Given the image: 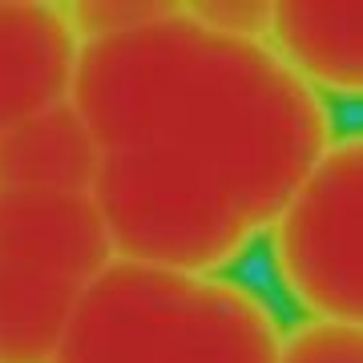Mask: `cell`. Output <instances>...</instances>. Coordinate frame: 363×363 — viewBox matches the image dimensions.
Segmentation results:
<instances>
[{"instance_id":"6da1fadb","label":"cell","mask_w":363,"mask_h":363,"mask_svg":"<svg viewBox=\"0 0 363 363\" xmlns=\"http://www.w3.org/2000/svg\"><path fill=\"white\" fill-rule=\"evenodd\" d=\"M73 105L101 150L93 202L117 259L222 274L335 138L331 105L271 45L210 33L182 9L81 49Z\"/></svg>"},{"instance_id":"7a4b0ae2","label":"cell","mask_w":363,"mask_h":363,"mask_svg":"<svg viewBox=\"0 0 363 363\" xmlns=\"http://www.w3.org/2000/svg\"><path fill=\"white\" fill-rule=\"evenodd\" d=\"M283 323L242 279L113 259L52 363H279Z\"/></svg>"},{"instance_id":"3957f363","label":"cell","mask_w":363,"mask_h":363,"mask_svg":"<svg viewBox=\"0 0 363 363\" xmlns=\"http://www.w3.org/2000/svg\"><path fill=\"white\" fill-rule=\"evenodd\" d=\"M117 259L93 194H0V363H52Z\"/></svg>"},{"instance_id":"277c9868","label":"cell","mask_w":363,"mask_h":363,"mask_svg":"<svg viewBox=\"0 0 363 363\" xmlns=\"http://www.w3.org/2000/svg\"><path fill=\"white\" fill-rule=\"evenodd\" d=\"M271 274L303 319L363 327V130L335 133L267 230Z\"/></svg>"},{"instance_id":"5b68a950","label":"cell","mask_w":363,"mask_h":363,"mask_svg":"<svg viewBox=\"0 0 363 363\" xmlns=\"http://www.w3.org/2000/svg\"><path fill=\"white\" fill-rule=\"evenodd\" d=\"M81 37L57 0H0V133L73 101Z\"/></svg>"},{"instance_id":"8992f818","label":"cell","mask_w":363,"mask_h":363,"mask_svg":"<svg viewBox=\"0 0 363 363\" xmlns=\"http://www.w3.org/2000/svg\"><path fill=\"white\" fill-rule=\"evenodd\" d=\"M271 49L323 101L363 105V4H274Z\"/></svg>"},{"instance_id":"52a82bcc","label":"cell","mask_w":363,"mask_h":363,"mask_svg":"<svg viewBox=\"0 0 363 363\" xmlns=\"http://www.w3.org/2000/svg\"><path fill=\"white\" fill-rule=\"evenodd\" d=\"M101 150L77 105H52L0 133V194H93Z\"/></svg>"},{"instance_id":"ba28073f","label":"cell","mask_w":363,"mask_h":363,"mask_svg":"<svg viewBox=\"0 0 363 363\" xmlns=\"http://www.w3.org/2000/svg\"><path fill=\"white\" fill-rule=\"evenodd\" d=\"M178 0H85V4H65V16L81 45H97V40L125 37L133 28H145L162 21Z\"/></svg>"},{"instance_id":"9c48e42d","label":"cell","mask_w":363,"mask_h":363,"mask_svg":"<svg viewBox=\"0 0 363 363\" xmlns=\"http://www.w3.org/2000/svg\"><path fill=\"white\" fill-rule=\"evenodd\" d=\"M279 363H363V327L335 319H303L283 331Z\"/></svg>"},{"instance_id":"30bf717a","label":"cell","mask_w":363,"mask_h":363,"mask_svg":"<svg viewBox=\"0 0 363 363\" xmlns=\"http://www.w3.org/2000/svg\"><path fill=\"white\" fill-rule=\"evenodd\" d=\"M182 9L210 33L271 45V25H274L271 0H182Z\"/></svg>"}]
</instances>
